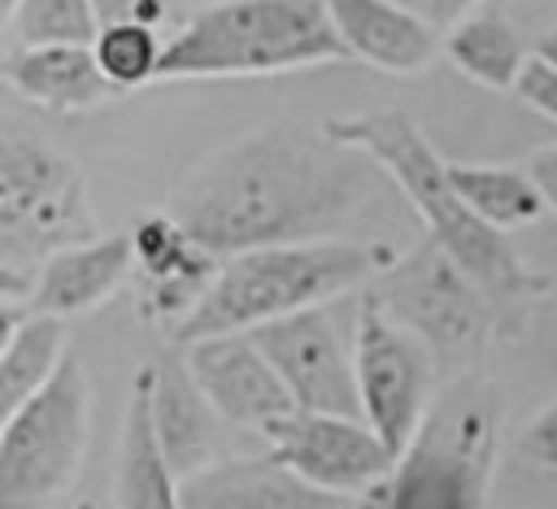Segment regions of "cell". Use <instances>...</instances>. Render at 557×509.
<instances>
[{"label": "cell", "instance_id": "cell-1", "mask_svg": "<svg viewBox=\"0 0 557 509\" xmlns=\"http://www.w3.org/2000/svg\"><path fill=\"white\" fill-rule=\"evenodd\" d=\"M379 191V161L309 126L252 131L196 161L170 213L218 257L274 244L339 239Z\"/></svg>", "mask_w": 557, "mask_h": 509}, {"label": "cell", "instance_id": "cell-2", "mask_svg": "<svg viewBox=\"0 0 557 509\" xmlns=\"http://www.w3.org/2000/svg\"><path fill=\"white\" fill-rule=\"evenodd\" d=\"M322 131L348 148H361L379 170L405 191V200L418 209L426 239H435L496 305L500 331L513 335L527 326V313L548 296L553 278L540 274L500 226L483 222L461 191L448 178V161L431 148L422 126L400 113V109H374V113H352V117H331Z\"/></svg>", "mask_w": 557, "mask_h": 509}, {"label": "cell", "instance_id": "cell-3", "mask_svg": "<svg viewBox=\"0 0 557 509\" xmlns=\"http://www.w3.org/2000/svg\"><path fill=\"white\" fill-rule=\"evenodd\" d=\"M392 261L396 257L383 244H352V239L248 248L222 257L209 296L170 335L174 344H196L209 335L257 331L265 322H278L313 305H331L335 296L374 283Z\"/></svg>", "mask_w": 557, "mask_h": 509}, {"label": "cell", "instance_id": "cell-4", "mask_svg": "<svg viewBox=\"0 0 557 509\" xmlns=\"http://www.w3.org/2000/svg\"><path fill=\"white\" fill-rule=\"evenodd\" d=\"M352 61L326 0H213L165 44L161 78L292 74Z\"/></svg>", "mask_w": 557, "mask_h": 509}, {"label": "cell", "instance_id": "cell-5", "mask_svg": "<svg viewBox=\"0 0 557 509\" xmlns=\"http://www.w3.org/2000/svg\"><path fill=\"white\" fill-rule=\"evenodd\" d=\"M496 452L500 396L479 374H461L435 396L392 474L361 492V509H487Z\"/></svg>", "mask_w": 557, "mask_h": 509}, {"label": "cell", "instance_id": "cell-6", "mask_svg": "<svg viewBox=\"0 0 557 509\" xmlns=\"http://www.w3.org/2000/svg\"><path fill=\"white\" fill-rule=\"evenodd\" d=\"M100 239L83 170L26 135L0 139V300H30L39 265L74 244Z\"/></svg>", "mask_w": 557, "mask_h": 509}, {"label": "cell", "instance_id": "cell-7", "mask_svg": "<svg viewBox=\"0 0 557 509\" xmlns=\"http://www.w3.org/2000/svg\"><path fill=\"white\" fill-rule=\"evenodd\" d=\"M366 291L383 305L387 318L409 326L431 348L440 374H453V378L470 374L487 352L492 335L500 331V318L487 291L435 239L396 257Z\"/></svg>", "mask_w": 557, "mask_h": 509}, {"label": "cell", "instance_id": "cell-8", "mask_svg": "<svg viewBox=\"0 0 557 509\" xmlns=\"http://www.w3.org/2000/svg\"><path fill=\"white\" fill-rule=\"evenodd\" d=\"M91 431V387L70 352L52 383L0 426V509H52L78 479Z\"/></svg>", "mask_w": 557, "mask_h": 509}, {"label": "cell", "instance_id": "cell-9", "mask_svg": "<svg viewBox=\"0 0 557 509\" xmlns=\"http://www.w3.org/2000/svg\"><path fill=\"white\" fill-rule=\"evenodd\" d=\"M352 361H357V392L366 422L383 435V444L400 457L418 435L422 418L435 405L440 365L431 348L383 313V305L366 291L352 322Z\"/></svg>", "mask_w": 557, "mask_h": 509}, {"label": "cell", "instance_id": "cell-10", "mask_svg": "<svg viewBox=\"0 0 557 509\" xmlns=\"http://www.w3.org/2000/svg\"><path fill=\"white\" fill-rule=\"evenodd\" d=\"M248 335L261 344V352L270 357V365L287 383L296 409L366 418L361 413V392H357L352 335L339 331L331 305L287 313V318L265 322Z\"/></svg>", "mask_w": 557, "mask_h": 509}, {"label": "cell", "instance_id": "cell-11", "mask_svg": "<svg viewBox=\"0 0 557 509\" xmlns=\"http://www.w3.org/2000/svg\"><path fill=\"white\" fill-rule=\"evenodd\" d=\"M265 439H270V452L287 461L296 474L344 496L370 492L396 465V452L383 444V435L366 418L296 409Z\"/></svg>", "mask_w": 557, "mask_h": 509}, {"label": "cell", "instance_id": "cell-12", "mask_svg": "<svg viewBox=\"0 0 557 509\" xmlns=\"http://www.w3.org/2000/svg\"><path fill=\"white\" fill-rule=\"evenodd\" d=\"M183 365L191 370L196 387L218 409V418L239 431L270 435L283 418L296 413L287 383L278 378V370L248 331L183 344Z\"/></svg>", "mask_w": 557, "mask_h": 509}, {"label": "cell", "instance_id": "cell-13", "mask_svg": "<svg viewBox=\"0 0 557 509\" xmlns=\"http://www.w3.org/2000/svg\"><path fill=\"white\" fill-rule=\"evenodd\" d=\"M131 244H135L139 309L148 322H165L174 331L209 296L222 270V257L209 252L170 209L144 213L131 226Z\"/></svg>", "mask_w": 557, "mask_h": 509}, {"label": "cell", "instance_id": "cell-14", "mask_svg": "<svg viewBox=\"0 0 557 509\" xmlns=\"http://www.w3.org/2000/svg\"><path fill=\"white\" fill-rule=\"evenodd\" d=\"M187 509H361V496L326 492L274 452L226 457L183 479Z\"/></svg>", "mask_w": 557, "mask_h": 509}, {"label": "cell", "instance_id": "cell-15", "mask_svg": "<svg viewBox=\"0 0 557 509\" xmlns=\"http://www.w3.org/2000/svg\"><path fill=\"white\" fill-rule=\"evenodd\" d=\"M131 274H135L131 231L100 235V239L52 252L35 274L26 309L48 313V318H78V313H91L96 305H104Z\"/></svg>", "mask_w": 557, "mask_h": 509}, {"label": "cell", "instance_id": "cell-16", "mask_svg": "<svg viewBox=\"0 0 557 509\" xmlns=\"http://www.w3.org/2000/svg\"><path fill=\"white\" fill-rule=\"evenodd\" d=\"M326 9L344 48L361 65L422 74L444 52V35L396 0H326Z\"/></svg>", "mask_w": 557, "mask_h": 509}, {"label": "cell", "instance_id": "cell-17", "mask_svg": "<svg viewBox=\"0 0 557 509\" xmlns=\"http://www.w3.org/2000/svg\"><path fill=\"white\" fill-rule=\"evenodd\" d=\"M4 83L48 113H96L122 96L104 78L91 44L4 48Z\"/></svg>", "mask_w": 557, "mask_h": 509}, {"label": "cell", "instance_id": "cell-18", "mask_svg": "<svg viewBox=\"0 0 557 509\" xmlns=\"http://www.w3.org/2000/svg\"><path fill=\"white\" fill-rule=\"evenodd\" d=\"M148 405L161 452L178 479L213 465L218 409L205 400L187 365H148Z\"/></svg>", "mask_w": 557, "mask_h": 509}, {"label": "cell", "instance_id": "cell-19", "mask_svg": "<svg viewBox=\"0 0 557 509\" xmlns=\"http://www.w3.org/2000/svg\"><path fill=\"white\" fill-rule=\"evenodd\" d=\"M113 505L117 509H187L183 505V479L165 461L161 439H157V426H152L148 370L135 374L131 405H126V418H122Z\"/></svg>", "mask_w": 557, "mask_h": 509}, {"label": "cell", "instance_id": "cell-20", "mask_svg": "<svg viewBox=\"0 0 557 509\" xmlns=\"http://www.w3.org/2000/svg\"><path fill=\"white\" fill-rule=\"evenodd\" d=\"M444 57L479 87L513 91L531 52L522 44V30L500 4H483L470 17H461L453 30H444Z\"/></svg>", "mask_w": 557, "mask_h": 509}, {"label": "cell", "instance_id": "cell-21", "mask_svg": "<svg viewBox=\"0 0 557 509\" xmlns=\"http://www.w3.org/2000/svg\"><path fill=\"white\" fill-rule=\"evenodd\" d=\"M65 357V318L26 313L17 326H9L0 335V413L9 418L17 405L44 392Z\"/></svg>", "mask_w": 557, "mask_h": 509}, {"label": "cell", "instance_id": "cell-22", "mask_svg": "<svg viewBox=\"0 0 557 509\" xmlns=\"http://www.w3.org/2000/svg\"><path fill=\"white\" fill-rule=\"evenodd\" d=\"M448 178L461 191V200L492 226L513 231L535 222L548 204L535 187V178L518 165H474V161H448Z\"/></svg>", "mask_w": 557, "mask_h": 509}, {"label": "cell", "instance_id": "cell-23", "mask_svg": "<svg viewBox=\"0 0 557 509\" xmlns=\"http://www.w3.org/2000/svg\"><path fill=\"white\" fill-rule=\"evenodd\" d=\"M9 48H57L96 44L100 17L91 0H13L4 9Z\"/></svg>", "mask_w": 557, "mask_h": 509}, {"label": "cell", "instance_id": "cell-24", "mask_svg": "<svg viewBox=\"0 0 557 509\" xmlns=\"http://www.w3.org/2000/svg\"><path fill=\"white\" fill-rule=\"evenodd\" d=\"M165 44L157 35V26H139V22H126V26H104L91 44L104 78L126 96L144 83H157L161 78V61H165Z\"/></svg>", "mask_w": 557, "mask_h": 509}, {"label": "cell", "instance_id": "cell-25", "mask_svg": "<svg viewBox=\"0 0 557 509\" xmlns=\"http://www.w3.org/2000/svg\"><path fill=\"white\" fill-rule=\"evenodd\" d=\"M513 96H518L531 113L557 122V65H548V61H540V57L531 52V61H527V70H522Z\"/></svg>", "mask_w": 557, "mask_h": 509}, {"label": "cell", "instance_id": "cell-26", "mask_svg": "<svg viewBox=\"0 0 557 509\" xmlns=\"http://www.w3.org/2000/svg\"><path fill=\"white\" fill-rule=\"evenodd\" d=\"M518 448H522V457L531 461V465H540V470H548V474H557V396L527 422V431H522V439H518Z\"/></svg>", "mask_w": 557, "mask_h": 509}, {"label": "cell", "instance_id": "cell-27", "mask_svg": "<svg viewBox=\"0 0 557 509\" xmlns=\"http://www.w3.org/2000/svg\"><path fill=\"white\" fill-rule=\"evenodd\" d=\"M91 4H96V17H100V30L104 26H126V22L161 26L170 17V0H91Z\"/></svg>", "mask_w": 557, "mask_h": 509}, {"label": "cell", "instance_id": "cell-28", "mask_svg": "<svg viewBox=\"0 0 557 509\" xmlns=\"http://www.w3.org/2000/svg\"><path fill=\"white\" fill-rule=\"evenodd\" d=\"M396 4H405L409 13H418L422 22H431V26L444 35V30H453L461 17H470L474 9H483V4H492V0H396Z\"/></svg>", "mask_w": 557, "mask_h": 509}, {"label": "cell", "instance_id": "cell-29", "mask_svg": "<svg viewBox=\"0 0 557 509\" xmlns=\"http://www.w3.org/2000/svg\"><path fill=\"white\" fill-rule=\"evenodd\" d=\"M527 174L535 178V187H540L544 204L557 213V144L535 148V152H531V161H527Z\"/></svg>", "mask_w": 557, "mask_h": 509}, {"label": "cell", "instance_id": "cell-30", "mask_svg": "<svg viewBox=\"0 0 557 509\" xmlns=\"http://www.w3.org/2000/svg\"><path fill=\"white\" fill-rule=\"evenodd\" d=\"M535 57L548 61V65H557V26H548V30L535 39Z\"/></svg>", "mask_w": 557, "mask_h": 509}, {"label": "cell", "instance_id": "cell-31", "mask_svg": "<svg viewBox=\"0 0 557 509\" xmlns=\"http://www.w3.org/2000/svg\"><path fill=\"white\" fill-rule=\"evenodd\" d=\"M9 4H13V0H4V9H9Z\"/></svg>", "mask_w": 557, "mask_h": 509}]
</instances>
